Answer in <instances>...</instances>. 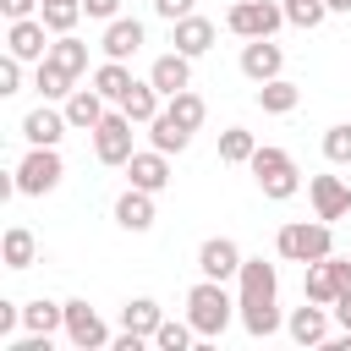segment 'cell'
I'll use <instances>...</instances> for the list:
<instances>
[{"label": "cell", "instance_id": "cell-3", "mask_svg": "<svg viewBox=\"0 0 351 351\" xmlns=\"http://www.w3.org/2000/svg\"><path fill=\"white\" fill-rule=\"evenodd\" d=\"M247 170H252V181H258V192H263L269 203H291V197L302 192V170H296V159H291L285 148H274V143H263V148L247 159Z\"/></svg>", "mask_w": 351, "mask_h": 351}, {"label": "cell", "instance_id": "cell-28", "mask_svg": "<svg viewBox=\"0 0 351 351\" xmlns=\"http://www.w3.org/2000/svg\"><path fill=\"white\" fill-rule=\"evenodd\" d=\"M33 88H38V99H49V104L60 99V104H66V99H71V88H77V77H71V71H60V66L44 55V60H38V71H33Z\"/></svg>", "mask_w": 351, "mask_h": 351}, {"label": "cell", "instance_id": "cell-7", "mask_svg": "<svg viewBox=\"0 0 351 351\" xmlns=\"http://www.w3.org/2000/svg\"><path fill=\"white\" fill-rule=\"evenodd\" d=\"M132 126H137V121L115 104V110L93 126V159H99V165H126V159L137 154V148H132Z\"/></svg>", "mask_w": 351, "mask_h": 351}, {"label": "cell", "instance_id": "cell-11", "mask_svg": "<svg viewBox=\"0 0 351 351\" xmlns=\"http://www.w3.org/2000/svg\"><path fill=\"white\" fill-rule=\"evenodd\" d=\"M121 170H126L132 186H143V192H154V197L170 186V154H159V148H137Z\"/></svg>", "mask_w": 351, "mask_h": 351}, {"label": "cell", "instance_id": "cell-20", "mask_svg": "<svg viewBox=\"0 0 351 351\" xmlns=\"http://www.w3.org/2000/svg\"><path fill=\"white\" fill-rule=\"evenodd\" d=\"M104 104H110V99H104L99 88H71V99H66L60 110H66V121H71V132H93V126H99V121L110 115Z\"/></svg>", "mask_w": 351, "mask_h": 351}, {"label": "cell", "instance_id": "cell-10", "mask_svg": "<svg viewBox=\"0 0 351 351\" xmlns=\"http://www.w3.org/2000/svg\"><path fill=\"white\" fill-rule=\"evenodd\" d=\"M66 110H55L49 99L38 104V110H27L22 115V137H27V148H60V137H66Z\"/></svg>", "mask_w": 351, "mask_h": 351}, {"label": "cell", "instance_id": "cell-22", "mask_svg": "<svg viewBox=\"0 0 351 351\" xmlns=\"http://www.w3.org/2000/svg\"><path fill=\"white\" fill-rule=\"evenodd\" d=\"M252 99H258V110H263V115H291V110L302 104V88H296L291 77H269V82H258V93H252Z\"/></svg>", "mask_w": 351, "mask_h": 351}, {"label": "cell", "instance_id": "cell-19", "mask_svg": "<svg viewBox=\"0 0 351 351\" xmlns=\"http://www.w3.org/2000/svg\"><path fill=\"white\" fill-rule=\"evenodd\" d=\"M148 82L170 99V93H181V88H192V55H181V49H170V55H159L154 66H148Z\"/></svg>", "mask_w": 351, "mask_h": 351}, {"label": "cell", "instance_id": "cell-35", "mask_svg": "<svg viewBox=\"0 0 351 351\" xmlns=\"http://www.w3.org/2000/svg\"><path fill=\"white\" fill-rule=\"evenodd\" d=\"M324 159L329 165H351V121H340V126L324 132Z\"/></svg>", "mask_w": 351, "mask_h": 351}, {"label": "cell", "instance_id": "cell-12", "mask_svg": "<svg viewBox=\"0 0 351 351\" xmlns=\"http://www.w3.org/2000/svg\"><path fill=\"white\" fill-rule=\"evenodd\" d=\"M329 324H335V313H329L324 302H302V307H291L285 335H291L296 346H324V340H329Z\"/></svg>", "mask_w": 351, "mask_h": 351}, {"label": "cell", "instance_id": "cell-39", "mask_svg": "<svg viewBox=\"0 0 351 351\" xmlns=\"http://www.w3.org/2000/svg\"><path fill=\"white\" fill-rule=\"evenodd\" d=\"M154 11L165 22H181V16H192V0H154Z\"/></svg>", "mask_w": 351, "mask_h": 351}, {"label": "cell", "instance_id": "cell-14", "mask_svg": "<svg viewBox=\"0 0 351 351\" xmlns=\"http://www.w3.org/2000/svg\"><path fill=\"white\" fill-rule=\"evenodd\" d=\"M197 274H208V280H236V274H241V247H236L230 236H208V241L197 247Z\"/></svg>", "mask_w": 351, "mask_h": 351}, {"label": "cell", "instance_id": "cell-4", "mask_svg": "<svg viewBox=\"0 0 351 351\" xmlns=\"http://www.w3.org/2000/svg\"><path fill=\"white\" fill-rule=\"evenodd\" d=\"M274 252L285 263H318L335 252V230H329V219H291V225H280Z\"/></svg>", "mask_w": 351, "mask_h": 351}, {"label": "cell", "instance_id": "cell-37", "mask_svg": "<svg viewBox=\"0 0 351 351\" xmlns=\"http://www.w3.org/2000/svg\"><path fill=\"white\" fill-rule=\"evenodd\" d=\"M22 66H27V60H16V55L5 49V60H0V93H22Z\"/></svg>", "mask_w": 351, "mask_h": 351}, {"label": "cell", "instance_id": "cell-29", "mask_svg": "<svg viewBox=\"0 0 351 351\" xmlns=\"http://www.w3.org/2000/svg\"><path fill=\"white\" fill-rule=\"evenodd\" d=\"M132 82H137V77H132V66H126V60H104V66H93V88H99L110 104H121Z\"/></svg>", "mask_w": 351, "mask_h": 351}, {"label": "cell", "instance_id": "cell-34", "mask_svg": "<svg viewBox=\"0 0 351 351\" xmlns=\"http://www.w3.org/2000/svg\"><path fill=\"white\" fill-rule=\"evenodd\" d=\"M192 340H197L192 318H165V324H159V335H154V346H159V351H186Z\"/></svg>", "mask_w": 351, "mask_h": 351}, {"label": "cell", "instance_id": "cell-40", "mask_svg": "<svg viewBox=\"0 0 351 351\" xmlns=\"http://www.w3.org/2000/svg\"><path fill=\"white\" fill-rule=\"evenodd\" d=\"M44 0H0V11H5V22H16V16H33Z\"/></svg>", "mask_w": 351, "mask_h": 351}, {"label": "cell", "instance_id": "cell-15", "mask_svg": "<svg viewBox=\"0 0 351 351\" xmlns=\"http://www.w3.org/2000/svg\"><path fill=\"white\" fill-rule=\"evenodd\" d=\"M307 197H313V214L329 219V225L351 214V186H346L340 176H313V181H307Z\"/></svg>", "mask_w": 351, "mask_h": 351}, {"label": "cell", "instance_id": "cell-38", "mask_svg": "<svg viewBox=\"0 0 351 351\" xmlns=\"http://www.w3.org/2000/svg\"><path fill=\"white\" fill-rule=\"evenodd\" d=\"M82 11H88L93 22H115V16H121V0H82Z\"/></svg>", "mask_w": 351, "mask_h": 351}, {"label": "cell", "instance_id": "cell-16", "mask_svg": "<svg viewBox=\"0 0 351 351\" xmlns=\"http://www.w3.org/2000/svg\"><path fill=\"white\" fill-rule=\"evenodd\" d=\"M154 192H143V186H126L121 197H115V225L121 230H132V236H143V230H154Z\"/></svg>", "mask_w": 351, "mask_h": 351}, {"label": "cell", "instance_id": "cell-33", "mask_svg": "<svg viewBox=\"0 0 351 351\" xmlns=\"http://www.w3.org/2000/svg\"><path fill=\"white\" fill-rule=\"evenodd\" d=\"M252 154H258V137L247 126H225L219 132V165H247Z\"/></svg>", "mask_w": 351, "mask_h": 351}, {"label": "cell", "instance_id": "cell-43", "mask_svg": "<svg viewBox=\"0 0 351 351\" xmlns=\"http://www.w3.org/2000/svg\"><path fill=\"white\" fill-rule=\"evenodd\" d=\"M143 346H148V340H143V335H132V329H121V335L110 340V351H143Z\"/></svg>", "mask_w": 351, "mask_h": 351}, {"label": "cell", "instance_id": "cell-9", "mask_svg": "<svg viewBox=\"0 0 351 351\" xmlns=\"http://www.w3.org/2000/svg\"><path fill=\"white\" fill-rule=\"evenodd\" d=\"M49 44H55V33L44 27V16H16L11 27H5V49L16 55V60H44L49 55Z\"/></svg>", "mask_w": 351, "mask_h": 351}, {"label": "cell", "instance_id": "cell-45", "mask_svg": "<svg viewBox=\"0 0 351 351\" xmlns=\"http://www.w3.org/2000/svg\"><path fill=\"white\" fill-rule=\"evenodd\" d=\"M324 5H329V11H351V0H324Z\"/></svg>", "mask_w": 351, "mask_h": 351}, {"label": "cell", "instance_id": "cell-5", "mask_svg": "<svg viewBox=\"0 0 351 351\" xmlns=\"http://www.w3.org/2000/svg\"><path fill=\"white\" fill-rule=\"evenodd\" d=\"M11 176H16V192L22 197H44V192H55L66 181V159H60V148H27Z\"/></svg>", "mask_w": 351, "mask_h": 351}, {"label": "cell", "instance_id": "cell-25", "mask_svg": "<svg viewBox=\"0 0 351 351\" xmlns=\"http://www.w3.org/2000/svg\"><path fill=\"white\" fill-rule=\"evenodd\" d=\"M121 110H126V115H132L137 126H148V121H154V115L165 110V93H159V88H154V82L143 77V82H132V88H126V99H121Z\"/></svg>", "mask_w": 351, "mask_h": 351}, {"label": "cell", "instance_id": "cell-42", "mask_svg": "<svg viewBox=\"0 0 351 351\" xmlns=\"http://www.w3.org/2000/svg\"><path fill=\"white\" fill-rule=\"evenodd\" d=\"M329 313H335V324H340V329H351V291H340V296L329 302Z\"/></svg>", "mask_w": 351, "mask_h": 351}, {"label": "cell", "instance_id": "cell-2", "mask_svg": "<svg viewBox=\"0 0 351 351\" xmlns=\"http://www.w3.org/2000/svg\"><path fill=\"white\" fill-rule=\"evenodd\" d=\"M241 307H236V296L225 291V280H197L192 291H186V318H192V329H197V340L208 346V340H219L225 329H230V318H236Z\"/></svg>", "mask_w": 351, "mask_h": 351}, {"label": "cell", "instance_id": "cell-1", "mask_svg": "<svg viewBox=\"0 0 351 351\" xmlns=\"http://www.w3.org/2000/svg\"><path fill=\"white\" fill-rule=\"evenodd\" d=\"M236 307H241V329L252 340H269L285 329L280 318V269L263 263V258H241V274H236Z\"/></svg>", "mask_w": 351, "mask_h": 351}, {"label": "cell", "instance_id": "cell-17", "mask_svg": "<svg viewBox=\"0 0 351 351\" xmlns=\"http://www.w3.org/2000/svg\"><path fill=\"white\" fill-rule=\"evenodd\" d=\"M214 38H219V33H214V22H208V16H197V11H192V16H181V22H170V44H176L181 55H192V60H197V55H208V49H214Z\"/></svg>", "mask_w": 351, "mask_h": 351}, {"label": "cell", "instance_id": "cell-23", "mask_svg": "<svg viewBox=\"0 0 351 351\" xmlns=\"http://www.w3.org/2000/svg\"><path fill=\"white\" fill-rule=\"evenodd\" d=\"M22 329H27V335H55V329H66V302H49V296L22 302Z\"/></svg>", "mask_w": 351, "mask_h": 351}, {"label": "cell", "instance_id": "cell-36", "mask_svg": "<svg viewBox=\"0 0 351 351\" xmlns=\"http://www.w3.org/2000/svg\"><path fill=\"white\" fill-rule=\"evenodd\" d=\"M324 16H329L324 0H285V22H291V27H318Z\"/></svg>", "mask_w": 351, "mask_h": 351}, {"label": "cell", "instance_id": "cell-44", "mask_svg": "<svg viewBox=\"0 0 351 351\" xmlns=\"http://www.w3.org/2000/svg\"><path fill=\"white\" fill-rule=\"evenodd\" d=\"M329 269H335V280H340V291H351V258H335V252H329Z\"/></svg>", "mask_w": 351, "mask_h": 351}, {"label": "cell", "instance_id": "cell-41", "mask_svg": "<svg viewBox=\"0 0 351 351\" xmlns=\"http://www.w3.org/2000/svg\"><path fill=\"white\" fill-rule=\"evenodd\" d=\"M22 324V302H0V335H11Z\"/></svg>", "mask_w": 351, "mask_h": 351}, {"label": "cell", "instance_id": "cell-26", "mask_svg": "<svg viewBox=\"0 0 351 351\" xmlns=\"http://www.w3.org/2000/svg\"><path fill=\"white\" fill-rule=\"evenodd\" d=\"M148 143L159 148V154H186V143H192V132L170 115V110H159L154 121H148Z\"/></svg>", "mask_w": 351, "mask_h": 351}, {"label": "cell", "instance_id": "cell-31", "mask_svg": "<svg viewBox=\"0 0 351 351\" xmlns=\"http://www.w3.org/2000/svg\"><path fill=\"white\" fill-rule=\"evenodd\" d=\"M49 60H55L60 71H71V77H82V71H88V44H82L77 33H60V38L49 44Z\"/></svg>", "mask_w": 351, "mask_h": 351}, {"label": "cell", "instance_id": "cell-24", "mask_svg": "<svg viewBox=\"0 0 351 351\" xmlns=\"http://www.w3.org/2000/svg\"><path fill=\"white\" fill-rule=\"evenodd\" d=\"M159 324H165V307H159L154 296H132V302L121 307V329H132V335H143V340H154Z\"/></svg>", "mask_w": 351, "mask_h": 351}, {"label": "cell", "instance_id": "cell-13", "mask_svg": "<svg viewBox=\"0 0 351 351\" xmlns=\"http://www.w3.org/2000/svg\"><path fill=\"white\" fill-rule=\"evenodd\" d=\"M285 71V49L274 44V38H247L241 44V77L247 82H269V77H280Z\"/></svg>", "mask_w": 351, "mask_h": 351}, {"label": "cell", "instance_id": "cell-27", "mask_svg": "<svg viewBox=\"0 0 351 351\" xmlns=\"http://www.w3.org/2000/svg\"><path fill=\"white\" fill-rule=\"evenodd\" d=\"M302 296H307V302H324V307L340 296V280H335L329 258H318V263H302Z\"/></svg>", "mask_w": 351, "mask_h": 351}, {"label": "cell", "instance_id": "cell-6", "mask_svg": "<svg viewBox=\"0 0 351 351\" xmlns=\"http://www.w3.org/2000/svg\"><path fill=\"white\" fill-rule=\"evenodd\" d=\"M225 27L236 38H274L285 27V0H236L225 11Z\"/></svg>", "mask_w": 351, "mask_h": 351}, {"label": "cell", "instance_id": "cell-8", "mask_svg": "<svg viewBox=\"0 0 351 351\" xmlns=\"http://www.w3.org/2000/svg\"><path fill=\"white\" fill-rule=\"evenodd\" d=\"M66 340H71L77 351H104L115 335H110V324H104L82 296H71V302H66Z\"/></svg>", "mask_w": 351, "mask_h": 351}, {"label": "cell", "instance_id": "cell-32", "mask_svg": "<svg viewBox=\"0 0 351 351\" xmlns=\"http://www.w3.org/2000/svg\"><path fill=\"white\" fill-rule=\"evenodd\" d=\"M165 110H170V115H176V121H181L186 132H197V126L208 121V104H203V93H192V88L170 93V99H165Z\"/></svg>", "mask_w": 351, "mask_h": 351}, {"label": "cell", "instance_id": "cell-18", "mask_svg": "<svg viewBox=\"0 0 351 351\" xmlns=\"http://www.w3.org/2000/svg\"><path fill=\"white\" fill-rule=\"evenodd\" d=\"M104 60H132L137 49H143V22L137 16H115V22H104Z\"/></svg>", "mask_w": 351, "mask_h": 351}, {"label": "cell", "instance_id": "cell-30", "mask_svg": "<svg viewBox=\"0 0 351 351\" xmlns=\"http://www.w3.org/2000/svg\"><path fill=\"white\" fill-rule=\"evenodd\" d=\"M38 16H44V27L60 38V33H77V22H82L88 11H82V0H44Z\"/></svg>", "mask_w": 351, "mask_h": 351}, {"label": "cell", "instance_id": "cell-21", "mask_svg": "<svg viewBox=\"0 0 351 351\" xmlns=\"http://www.w3.org/2000/svg\"><path fill=\"white\" fill-rule=\"evenodd\" d=\"M0 258H5V269H11V274L33 269V263H38V236H33L27 225H11V230L0 236Z\"/></svg>", "mask_w": 351, "mask_h": 351}]
</instances>
